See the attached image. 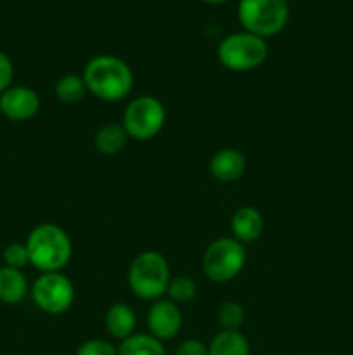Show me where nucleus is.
Segmentation results:
<instances>
[{
  "instance_id": "f257e3e1",
  "label": "nucleus",
  "mask_w": 353,
  "mask_h": 355,
  "mask_svg": "<svg viewBox=\"0 0 353 355\" xmlns=\"http://www.w3.org/2000/svg\"><path fill=\"white\" fill-rule=\"evenodd\" d=\"M89 94L104 103H118L134 89V71L127 61L113 54H99L83 68Z\"/></svg>"
},
{
  "instance_id": "f03ea898",
  "label": "nucleus",
  "mask_w": 353,
  "mask_h": 355,
  "mask_svg": "<svg viewBox=\"0 0 353 355\" xmlns=\"http://www.w3.org/2000/svg\"><path fill=\"white\" fill-rule=\"evenodd\" d=\"M30 263L42 274L61 272L73 257V243L68 232L57 224L44 222L35 225L24 241Z\"/></svg>"
},
{
  "instance_id": "7ed1b4c3",
  "label": "nucleus",
  "mask_w": 353,
  "mask_h": 355,
  "mask_svg": "<svg viewBox=\"0 0 353 355\" xmlns=\"http://www.w3.org/2000/svg\"><path fill=\"white\" fill-rule=\"evenodd\" d=\"M170 279L172 270L168 260L156 250L138 253L128 267V288L141 300L156 302L165 297Z\"/></svg>"
},
{
  "instance_id": "20e7f679",
  "label": "nucleus",
  "mask_w": 353,
  "mask_h": 355,
  "mask_svg": "<svg viewBox=\"0 0 353 355\" xmlns=\"http://www.w3.org/2000/svg\"><path fill=\"white\" fill-rule=\"evenodd\" d=\"M217 58L225 69L234 73H248L260 68L269 58L265 38L249 31L227 35L218 44Z\"/></svg>"
},
{
  "instance_id": "39448f33",
  "label": "nucleus",
  "mask_w": 353,
  "mask_h": 355,
  "mask_svg": "<svg viewBox=\"0 0 353 355\" xmlns=\"http://www.w3.org/2000/svg\"><path fill=\"white\" fill-rule=\"evenodd\" d=\"M237 17L244 31L269 38L286 28L289 3L287 0H239Z\"/></svg>"
},
{
  "instance_id": "423d86ee",
  "label": "nucleus",
  "mask_w": 353,
  "mask_h": 355,
  "mask_svg": "<svg viewBox=\"0 0 353 355\" xmlns=\"http://www.w3.org/2000/svg\"><path fill=\"white\" fill-rule=\"evenodd\" d=\"M248 253L242 243L228 238H218L204 250L201 267L204 276L213 283H228L242 272Z\"/></svg>"
},
{
  "instance_id": "0eeeda50",
  "label": "nucleus",
  "mask_w": 353,
  "mask_h": 355,
  "mask_svg": "<svg viewBox=\"0 0 353 355\" xmlns=\"http://www.w3.org/2000/svg\"><path fill=\"white\" fill-rule=\"evenodd\" d=\"M166 123L165 104L154 96H137L125 107L121 125L127 130L128 137L135 141H151Z\"/></svg>"
},
{
  "instance_id": "6e6552de",
  "label": "nucleus",
  "mask_w": 353,
  "mask_h": 355,
  "mask_svg": "<svg viewBox=\"0 0 353 355\" xmlns=\"http://www.w3.org/2000/svg\"><path fill=\"white\" fill-rule=\"evenodd\" d=\"M31 298L45 314L61 315L73 307L76 291L71 279L62 272H45L35 279Z\"/></svg>"
},
{
  "instance_id": "1a4fd4ad",
  "label": "nucleus",
  "mask_w": 353,
  "mask_h": 355,
  "mask_svg": "<svg viewBox=\"0 0 353 355\" xmlns=\"http://www.w3.org/2000/svg\"><path fill=\"white\" fill-rule=\"evenodd\" d=\"M145 322H147L149 335L158 338L159 342L173 340L182 329L183 319L180 305L173 304L168 298H159V300L152 302L149 307Z\"/></svg>"
},
{
  "instance_id": "9d476101",
  "label": "nucleus",
  "mask_w": 353,
  "mask_h": 355,
  "mask_svg": "<svg viewBox=\"0 0 353 355\" xmlns=\"http://www.w3.org/2000/svg\"><path fill=\"white\" fill-rule=\"evenodd\" d=\"M40 111V96L26 85H10L0 94V113L12 121H26Z\"/></svg>"
},
{
  "instance_id": "9b49d317",
  "label": "nucleus",
  "mask_w": 353,
  "mask_h": 355,
  "mask_svg": "<svg viewBox=\"0 0 353 355\" xmlns=\"http://www.w3.org/2000/svg\"><path fill=\"white\" fill-rule=\"evenodd\" d=\"M248 168V159L239 149L224 148L210 159V173L218 182L230 184L241 179Z\"/></svg>"
},
{
  "instance_id": "f8f14e48",
  "label": "nucleus",
  "mask_w": 353,
  "mask_h": 355,
  "mask_svg": "<svg viewBox=\"0 0 353 355\" xmlns=\"http://www.w3.org/2000/svg\"><path fill=\"white\" fill-rule=\"evenodd\" d=\"M263 227H265V220H263L262 211L249 205L237 208L230 218L232 238L237 239L242 245L260 239V236L263 234Z\"/></svg>"
},
{
  "instance_id": "ddd939ff",
  "label": "nucleus",
  "mask_w": 353,
  "mask_h": 355,
  "mask_svg": "<svg viewBox=\"0 0 353 355\" xmlns=\"http://www.w3.org/2000/svg\"><path fill=\"white\" fill-rule=\"evenodd\" d=\"M104 326H106L107 333H109L113 338L127 340L128 336H132L137 328V314H135L134 309L127 304H113L107 309L106 315H104Z\"/></svg>"
},
{
  "instance_id": "4468645a",
  "label": "nucleus",
  "mask_w": 353,
  "mask_h": 355,
  "mask_svg": "<svg viewBox=\"0 0 353 355\" xmlns=\"http://www.w3.org/2000/svg\"><path fill=\"white\" fill-rule=\"evenodd\" d=\"M28 281L19 269L0 267V302L6 305H17L26 298Z\"/></svg>"
},
{
  "instance_id": "2eb2a0df",
  "label": "nucleus",
  "mask_w": 353,
  "mask_h": 355,
  "mask_svg": "<svg viewBox=\"0 0 353 355\" xmlns=\"http://www.w3.org/2000/svg\"><path fill=\"white\" fill-rule=\"evenodd\" d=\"M128 134L121 123H106L93 135V146L102 156H116L125 149Z\"/></svg>"
},
{
  "instance_id": "dca6fc26",
  "label": "nucleus",
  "mask_w": 353,
  "mask_h": 355,
  "mask_svg": "<svg viewBox=\"0 0 353 355\" xmlns=\"http://www.w3.org/2000/svg\"><path fill=\"white\" fill-rule=\"evenodd\" d=\"M208 355H251V345L241 331H220L208 343Z\"/></svg>"
},
{
  "instance_id": "f3484780",
  "label": "nucleus",
  "mask_w": 353,
  "mask_h": 355,
  "mask_svg": "<svg viewBox=\"0 0 353 355\" xmlns=\"http://www.w3.org/2000/svg\"><path fill=\"white\" fill-rule=\"evenodd\" d=\"M118 355H166V349L149 333H134L120 343Z\"/></svg>"
},
{
  "instance_id": "a211bd4d",
  "label": "nucleus",
  "mask_w": 353,
  "mask_h": 355,
  "mask_svg": "<svg viewBox=\"0 0 353 355\" xmlns=\"http://www.w3.org/2000/svg\"><path fill=\"white\" fill-rule=\"evenodd\" d=\"M54 92L62 104H78L85 99L89 89H87V83L82 75L66 73L55 82Z\"/></svg>"
},
{
  "instance_id": "6ab92c4d",
  "label": "nucleus",
  "mask_w": 353,
  "mask_h": 355,
  "mask_svg": "<svg viewBox=\"0 0 353 355\" xmlns=\"http://www.w3.org/2000/svg\"><path fill=\"white\" fill-rule=\"evenodd\" d=\"M166 295L168 300H172L176 305H185L196 298L197 295V284L196 281L190 279L189 276H172L168 288H166Z\"/></svg>"
},
{
  "instance_id": "aec40b11",
  "label": "nucleus",
  "mask_w": 353,
  "mask_h": 355,
  "mask_svg": "<svg viewBox=\"0 0 353 355\" xmlns=\"http://www.w3.org/2000/svg\"><path fill=\"white\" fill-rule=\"evenodd\" d=\"M246 312L237 302H224L217 311V322L221 331H239L244 324Z\"/></svg>"
},
{
  "instance_id": "412c9836",
  "label": "nucleus",
  "mask_w": 353,
  "mask_h": 355,
  "mask_svg": "<svg viewBox=\"0 0 353 355\" xmlns=\"http://www.w3.org/2000/svg\"><path fill=\"white\" fill-rule=\"evenodd\" d=\"M2 259L3 266L19 270L30 263V255H28V248L24 243H10V245H7L3 248Z\"/></svg>"
},
{
  "instance_id": "4be33fe9",
  "label": "nucleus",
  "mask_w": 353,
  "mask_h": 355,
  "mask_svg": "<svg viewBox=\"0 0 353 355\" xmlns=\"http://www.w3.org/2000/svg\"><path fill=\"white\" fill-rule=\"evenodd\" d=\"M75 355H118V349L107 340L92 338L83 342Z\"/></svg>"
},
{
  "instance_id": "5701e85b",
  "label": "nucleus",
  "mask_w": 353,
  "mask_h": 355,
  "mask_svg": "<svg viewBox=\"0 0 353 355\" xmlns=\"http://www.w3.org/2000/svg\"><path fill=\"white\" fill-rule=\"evenodd\" d=\"M14 64L9 55L0 51V94L14 85Z\"/></svg>"
},
{
  "instance_id": "b1692460",
  "label": "nucleus",
  "mask_w": 353,
  "mask_h": 355,
  "mask_svg": "<svg viewBox=\"0 0 353 355\" xmlns=\"http://www.w3.org/2000/svg\"><path fill=\"white\" fill-rule=\"evenodd\" d=\"M175 355H208V345L197 338L183 340Z\"/></svg>"
},
{
  "instance_id": "393cba45",
  "label": "nucleus",
  "mask_w": 353,
  "mask_h": 355,
  "mask_svg": "<svg viewBox=\"0 0 353 355\" xmlns=\"http://www.w3.org/2000/svg\"><path fill=\"white\" fill-rule=\"evenodd\" d=\"M203 2L211 3V6H220V3H225L227 0H203Z\"/></svg>"
}]
</instances>
